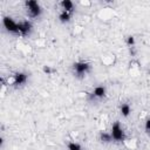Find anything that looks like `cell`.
I'll use <instances>...</instances> for the list:
<instances>
[{"mask_svg":"<svg viewBox=\"0 0 150 150\" xmlns=\"http://www.w3.org/2000/svg\"><path fill=\"white\" fill-rule=\"evenodd\" d=\"M90 69H91V66L88 61L81 60V61L74 62V64H73V73L79 79H83L90 71Z\"/></svg>","mask_w":150,"mask_h":150,"instance_id":"6da1fadb","label":"cell"},{"mask_svg":"<svg viewBox=\"0 0 150 150\" xmlns=\"http://www.w3.org/2000/svg\"><path fill=\"white\" fill-rule=\"evenodd\" d=\"M25 7H26V11H27V15L30 19H36L42 14V7L36 0L25 1Z\"/></svg>","mask_w":150,"mask_h":150,"instance_id":"7a4b0ae2","label":"cell"},{"mask_svg":"<svg viewBox=\"0 0 150 150\" xmlns=\"http://www.w3.org/2000/svg\"><path fill=\"white\" fill-rule=\"evenodd\" d=\"M110 134H111L112 141H115V142H123L125 139L124 130H123V128H122V125H121V123L118 121H116V122H114L111 124Z\"/></svg>","mask_w":150,"mask_h":150,"instance_id":"3957f363","label":"cell"},{"mask_svg":"<svg viewBox=\"0 0 150 150\" xmlns=\"http://www.w3.org/2000/svg\"><path fill=\"white\" fill-rule=\"evenodd\" d=\"M2 26L4 28L11 33V34H14V35H19V27H18V22L11 18V16H4L2 18Z\"/></svg>","mask_w":150,"mask_h":150,"instance_id":"277c9868","label":"cell"},{"mask_svg":"<svg viewBox=\"0 0 150 150\" xmlns=\"http://www.w3.org/2000/svg\"><path fill=\"white\" fill-rule=\"evenodd\" d=\"M27 80H28V74L27 73L18 71L12 76L11 81H8V84H11L13 87H22L27 83Z\"/></svg>","mask_w":150,"mask_h":150,"instance_id":"5b68a950","label":"cell"},{"mask_svg":"<svg viewBox=\"0 0 150 150\" xmlns=\"http://www.w3.org/2000/svg\"><path fill=\"white\" fill-rule=\"evenodd\" d=\"M18 27H19V36H27L30 34V32L33 30V23L30 20H22L18 22Z\"/></svg>","mask_w":150,"mask_h":150,"instance_id":"8992f818","label":"cell"},{"mask_svg":"<svg viewBox=\"0 0 150 150\" xmlns=\"http://www.w3.org/2000/svg\"><path fill=\"white\" fill-rule=\"evenodd\" d=\"M107 95V89L104 86H96L93 91L90 93V98L95 100V98H103Z\"/></svg>","mask_w":150,"mask_h":150,"instance_id":"52a82bcc","label":"cell"},{"mask_svg":"<svg viewBox=\"0 0 150 150\" xmlns=\"http://www.w3.org/2000/svg\"><path fill=\"white\" fill-rule=\"evenodd\" d=\"M71 18H73V13H70V12H67V11L61 9L60 13H59V21L61 23H68V22H70Z\"/></svg>","mask_w":150,"mask_h":150,"instance_id":"ba28073f","label":"cell"},{"mask_svg":"<svg viewBox=\"0 0 150 150\" xmlns=\"http://www.w3.org/2000/svg\"><path fill=\"white\" fill-rule=\"evenodd\" d=\"M60 6H61V9L70 12V13H74V2L73 1H70V0H62L60 2Z\"/></svg>","mask_w":150,"mask_h":150,"instance_id":"9c48e42d","label":"cell"},{"mask_svg":"<svg viewBox=\"0 0 150 150\" xmlns=\"http://www.w3.org/2000/svg\"><path fill=\"white\" fill-rule=\"evenodd\" d=\"M120 112L123 117H129V115L131 114V107L129 103H122L120 107Z\"/></svg>","mask_w":150,"mask_h":150,"instance_id":"30bf717a","label":"cell"},{"mask_svg":"<svg viewBox=\"0 0 150 150\" xmlns=\"http://www.w3.org/2000/svg\"><path fill=\"white\" fill-rule=\"evenodd\" d=\"M100 139H101L103 143H110V142H112L111 134H110V132H107V131H102V132L100 134Z\"/></svg>","mask_w":150,"mask_h":150,"instance_id":"8fae6325","label":"cell"},{"mask_svg":"<svg viewBox=\"0 0 150 150\" xmlns=\"http://www.w3.org/2000/svg\"><path fill=\"white\" fill-rule=\"evenodd\" d=\"M67 148H68V150H83V148H82L77 142H75V141L68 142Z\"/></svg>","mask_w":150,"mask_h":150,"instance_id":"7c38bea8","label":"cell"},{"mask_svg":"<svg viewBox=\"0 0 150 150\" xmlns=\"http://www.w3.org/2000/svg\"><path fill=\"white\" fill-rule=\"evenodd\" d=\"M125 43H127V46H128L129 48H134V47H135V45H136V40H135V36H132V35H129V36L125 39Z\"/></svg>","mask_w":150,"mask_h":150,"instance_id":"4fadbf2b","label":"cell"},{"mask_svg":"<svg viewBox=\"0 0 150 150\" xmlns=\"http://www.w3.org/2000/svg\"><path fill=\"white\" fill-rule=\"evenodd\" d=\"M42 71H43L45 74H47V75H50V74L54 73V69H53L50 66H43V67H42Z\"/></svg>","mask_w":150,"mask_h":150,"instance_id":"5bb4252c","label":"cell"},{"mask_svg":"<svg viewBox=\"0 0 150 150\" xmlns=\"http://www.w3.org/2000/svg\"><path fill=\"white\" fill-rule=\"evenodd\" d=\"M144 130L146 134H150V118H148L144 123Z\"/></svg>","mask_w":150,"mask_h":150,"instance_id":"9a60e30c","label":"cell"}]
</instances>
